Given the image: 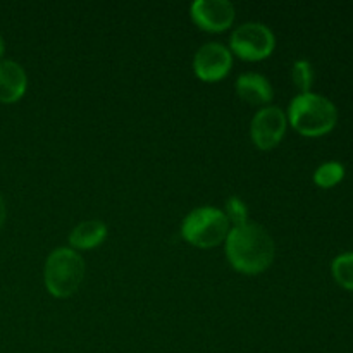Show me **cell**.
<instances>
[{"label": "cell", "instance_id": "cell-1", "mask_svg": "<svg viewBox=\"0 0 353 353\" xmlns=\"http://www.w3.org/2000/svg\"><path fill=\"white\" fill-rule=\"evenodd\" d=\"M226 259L234 271L241 274H261L274 262V240L261 224L247 223L233 226L224 240Z\"/></svg>", "mask_w": 353, "mask_h": 353}, {"label": "cell", "instance_id": "cell-2", "mask_svg": "<svg viewBox=\"0 0 353 353\" xmlns=\"http://www.w3.org/2000/svg\"><path fill=\"white\" fill-rule=\"evenodd\" d=\"M288 123L303 137H323L338 121L336 105L319 93H299L290 102Z\"/></svg>", "mask_w": 353, "mask_h": 353}, {"label": "cell", "instance_id": "cell-3", "mask_svg": "<svg viewBox=\"0 0 353 353\" xmlns=\"http://www.w3.org/2000/svg\"><path fill=\"white\" fill-rule=\"evenodd\" d=\"M85 278V261L74 248L59 247L47 257L43 269L45 288L55 299L74 295Z\"/></svg>", "mask_w": 353, "mask_h": 353}, {"label": "cell", "instance_id": "cell-4", "mask_svg": "<svg viewBox=\"0 0 353 353\" xmlns=\"http://www.w3.org/2000/svg\"><path fill=\"white\" fill-rule=\"evenodd\" d=\"M231 224L224 210L203 205L193 209L183 219L181 234L190 245L199 248H214L226 240Z\"/></svg>", "mask_w": 353, "mask_h": 353}, {"label": "cell", "instance_id": "cell-5", "mask_svg": "<svg viewBox=\"0 0 353 353\" xmlns=\"http://www.w3.org/2000/svg\"><path fill=\"white\" fill-rule=\"evenodd\" d=\"M230 47V50L243 61H264L274 52L276 37L269 26L252 21V23L240 24L231 33Z\"/></svg>", "mask_w": 353, "mask_h": 353}, {"label": "cell", "instance_id": "cell-6", "mask_svg": "<svg viewBox=\"0 0 353 353\" xmlns=\"http://www.w3.org/2000/svg\"><path fill=\"white\" fill-rule=\"evenodd\" d=\"M286 114L278 105H265L259 110L250 123L252 141L261 150H271L286 133Z\"/></svg>", "mask_w": 353, "mask_h": 353}, {"label": "cell", "instance_id": "cell-7", "mask_svg": "<svg viewBox=\"0 0 353 353\" xmlns=\"http://www.w3.org/2000/svg\"><path fill=\"white\" fill-rule=\"evenodd\" d=\"M233 68L231 50L223 43L210 41L202 45L193 57V71L199 79L205 83L221 81L230 74Z\"/></svg>", "mask_w": 353, "mask_h": 353}, {"label": "cell", "instance_id": "cell-8", "mask_svg": "<svg viewBox=\"0 0 353 353\" xmlns=\"http://www.w3.org/2000/svg\"><path fill=\"white\" fill-rule=\"evenodd\" d=\"M234 6L228 0H195L190 7L193 23L209 33H221L234 21Z\"/></svg>", "mask_w": 353, "mask_h": 353}, {"label": "cell", "instance_id": "cell-9", "mask_svg": "<svg viewBox=\"0 0 353 353\" xmlns=\"http://www.w3.org/2000/svg\"><path fill=\"white\" fill-rule=\"evenodd\" d=\"M28 76L23 65L16 61H0V102L14 103L24 97Z\"/></svg>", "mask_w": 353, "mask_h": 353}, {"label": "cell", "instance_id": "cell-10", "mask_svg": "<svg viewBox=\"0 0 353 353\" xmlns=\"http://www.w3.org/2000/svg\"><path fill=\"white\" fill-rule=\"evenodd\" d=\"M236 93L241 100L252 105H268L274 97V90L269 79L259 72H245L238 76Z\"/></svg>", "mask_w": 353, "mask_h": 353}, {"label": "cell", "instance_id": "cell-11", "mask_svg": "<svg viewBox=\"0 0 353 353\" xmlns=\"http://www.w3.org/2000/svg\"><path fill=\"white\" fill-rule=\"evenodd\" d=\"M107 226L105 223L99 219L83 221L74 230L69 233V245L78 250H92V248L100 247L107 238Z\"/></svg>", "mask_w": 353, "mask_h": 353}, {"label": "cell", "instance_id": "cell-12", "mask_svg": "<svg viewBox=\"0 0 353 353\" xmlns=\"http://www.w3.org/2000/svg\"><path fill=\"white\" fill-rule=\"evenodd\" d=\"M345 178V168L341 162L330 161L321 164L314 172V183L321 188H331L336 186Z\"/></svg>", "mask_w": 353, "mask_h": 353}, {"label": "cell", "instance_id": "cell-13", "mask_svg": "<svg viewBox=\"0 0 353 353\" xmlns=\"http://www.w3.org/2000/svg\"><path fill=\"white\" fill-rule=\"evenodd\" d=\"M331 271L338 285L353 292V252L338 255L331 264Z\"/></svg>", "mask_w": 353, "mask_h": 353}, {"label": "cell", "instance_id": "cell-14", "mask_svg": "<svg viewBox=\"0 0 353 353\" xmlns=\"http://www.w3.org/2000/svg\"><path fill=\"white\" fill-rule=\"evenodd\" d=\"M292 79L295 83L296 88L300 90V93L310 92V86H312L314 81V69L312 64L309 61H295L292 68Z\"/></svg>", "mask_w": 353, "mask_h": 353}, {"label": "cell", "instance_id": "cell-15", "mask_svg": "<svg viewBox=\"0 0 353 353\" xmlns=\"http://www.w3.org/2000/svg\"><path fill=\"white\" fill-rule=\"evenodd\" d=\"M224 214H226L228 221L233 226H241V224L250 223L248 221V207L240 196L231 195L230 199L226 200V209H224Z\"/></svg>", "mask_w": 353, "mask_h": 353}, {"label": "cell", "instance_id": "cell-16", "mask_svg": "<svg viewBox=\"0 0 353 353\" xmlns=\"http://www.w3.org/2000/svg\"><path fill=\"white\" fill-rule=\"evenodd\" d=\"M6 216H7V209H6V200H3L2 193H0V230H2L3 223H6Z\"/></svg>", "mask_w": 353, "mask_h": 353}, {"label": "cell", "instance_id": "cell-17", "mask_svg": "<svg viewBox=\"0 0 353 353\" xmlns=\"http://www.w3.org/2000/svg\"><path fill=\"white\" fill-rule=\"evenodd\" d=\"M3 52H6V43H3V38L0 37V57L3 55Z\"/></svg>", "mask_w": 353, "mask_h": 353}]
</instances>
